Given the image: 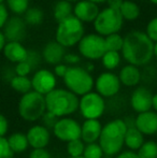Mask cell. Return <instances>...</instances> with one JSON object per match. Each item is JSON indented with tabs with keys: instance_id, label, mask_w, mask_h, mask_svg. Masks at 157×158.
<instances>
[{
	"instance_id": "6da1fadb",
	"label": "cell",
	"mask_w": 157,
	"mask_h": 158,
	"mask_svg": "<svg viewBox=\"0 0 157 158\" xmlns=\"http://www.w3.org/2000/svg\"><path fill=\"white\" fill-rule=\"evenodd\" d=\"M154 44L145 32L132 30L124 38L122 55L129 64L136 67L144 66L153 58Z\"/></svg>"
},
{
	"instance_id": "7a4b0ae2",
	"label": "cell",
	"mask_w": 157,
	"mask_h": 158,
	"mask_svg": "<svg viewBox=\"0 0 157 158\" xmlns=\"http://www.w3.org/2000/svg\"><path fill=\"white\" fill-rule=\"evenodd\" d=\"M128 129L125 119L115 118L105 123L102 127L99 145L107 156H116L125 146V135Z\"/></svg>"
},
{
	"instance_id": "3957f363",
	"label": "cell",
	"mask_w": 157,
	"mask_h": 158,
	"mask_svg": "<svg viewBox=\"0 0 157 158\" xmlns=\"http://www.w3.org/2000/svg\"><path fill=\"white\" fill-rule=\"evenodd\" d=\"M79 99L67 88H55L45 96L46 111L58 118L70 117L79 111Z\"/></svg>"
},
{
	"instance_id": "277c9868",
	"label": "cell",
	"mask_w": 157,
	"mask_h": 158,
	"mask_svg": "<svg viewBox=\"0 0 157 158\" xmlns=\"http://www.w3.org/2000/svg\"><path fill=\"white\" fill-rule=\"evenodd\" d=\"M17 112L22 119L29 123L40 121L46 112L45 96L31 90L22 95L17 106Z\"/></svg>"
},
{
	"instance_id": "5b68a950",
	"label": "cell",
	"mask_w": 157,
	"mask_h": 158,
	"mask_svg": "<svg viewBox=\"0 0 157 158\" xmlns=\"http://www.w3.org/2000/svg\"><path fill=\"white\" fill-rule=\"evenodd\" d=\"M63 80L66 88L78 97H82L93 92V88L95 87L94 77L83 67H69Z\"/></svg>"
},
{
	"instance_id": "8992f818",
	"label": "cell",
	"mask_w": 157,
	"mask_h": 158,
	"mask_svg": "<svg viewBox=\"0 0 157 158\" xmlns=\"http://www.w3.org/2000/svg\"><path fill=\"white\" fill-rule=\"evenodd\" d=\"M84 37V26L80 19L71 15L65 21L58 23L55 39L64 48H71L79 44Z\"/></svg>"
},
{
	"instance_id": "52a82bcc",
	"label": "cell",
	"mask_w": 157,
	"mask_h": 158,
	"mask_svg": "<svg viewBox=\"0 0 157 158\" xmlns=\"http://www.w3.org/2000/svg\"><path fill=\"white\" fill-rule=\"evenodd\" d=\"M123 16L119 10L111 8H105L98 14L94 22V27L96 32L102 37H108L113 33H118L123 26Z\"/></svg>"
},
{
	"instance_id": "ba28073f",
	"label": "cell",
	"mask_w": 157,
	"mask_h": 158,
	"mask_svg": "<svg viewBox=\"0 0 157 158\" xmlns=\"http://www.w3.org/2000/svg\"><path fill=\"white\" fill-rule=\"evenodd\" d=\"M105 100L98 93L90 92L79 99V112L84 119H99L105 112Z\"/></svg>"
},
{
	"instance_id": "9c48e42d",
	"label": "cell",
	"mask_w": 157,
	"mask_h": 158,
	"mask_svg": "<svg viewBox=\"0 0 157 158\" xmlns=\"http://www.w3.org/2000/svg\"><path fill=\"white\" fill-rule=\"evenodd\" d=\"M79 52L89 60H98L107 53L105 38L98 33H89L82 38L79 43Z\"/></svg>"
},
{
	"instance_id": "30bf717a",
	"label": "cell",
	"mask_w": 157,
	"mask_h": 158,
	"mask_svg": "<svg viewBox=\"0 0 157 158\" xmlns=\"http://www.w3.org/2000/svg\"><path fill=\"white\" fill-rule=\"evenodd\" d=\"M52 131L57 140L65 143L81 139V124L71 116L58 118Z\"/></svg>"
},
{
	"instance_id": "8fae6325",
	"label": "cell",
	"mask_w": 157,
	"mask_h": 158,
	"mask_svg": "<svg viewBox=\"0 0 157 158\" xmlns=\"http://www.w3.org/2000/svg\"><path fill=\"white\" fill-rule=\"evenodd\" d=\"M122 83L119 81L118 75L115 73L110 72H102L97 77L95 80V89L101 97L112 98L116 96L121 90Z\"/></svg>"
},
{
	"instance_id": "7c38bea8",
	"label": "cell",
	"mask_w": 157,
	"mask_h": 158,
	"mask_svg": "<svg viewBox=\"0 0 157 158\" xmlns=\"http://www.w3.org/2000/svg\"><path fill=\"white\" fill-rule=\"evenodd\" d=\"M32 90L46 96L56 88L57 80L54 72L48 69H40L36 71L31 77Z\"/></svg>"
},
{
	"instance_id": "4fadbf2b",
	"label": "cell",
	"mask_w": 157,
	"mask_h": 158,
	"mask_svg": "<svg viewBox=\"0 0 157 158\" xmlns=\"http://www.w3.org/2000/svg\"><path fill=\"white\" fill-rule=\"evenodd\" d=\"M153 95L149 88L144 86L137 87L130 95V106L136 113L140 114L152 110V100Z\"/></svg>"
},
{
	"instance_id": "5bb4252c",
	"label": "cell",
	"mask_w": 157,
	"mask_h": 158,
	"mask_svg": "<svg viewBox=\"0 0 157 158\" xmlns=\"http://www.w3.org/2000/svg\"><path fill=\"white\" fill-rule=\"evenodd\" d=\"M26 137L31 148H45L51 141V131L42 124H37L28 129Z\"/></svg>"
},
{
	"instance_id": "9a60e30c",
	"label": "cell",
	"mask_w": 157,
	"mask_h": 158,
	"mask_svg": "<svg viewBox=\"0 0 157 158\" xmlns=\"http://www.w3.org/2000/svg\"><path fill=\"white\" fill-rule=\"evenodd\" d=\"M134 127L144 135H157V113L151 110L137 114L134 119Z\"/></svg>"
},
{
	"instance_id": "2e32d148",
	"label": "cell",
	"mask_w": 157,
	"mask_h": 158,
	"mask_svg": "<svg viewBox=\"0 0 157 158\" xmlns=\"http://www.w3.org/2000/svg\"><path fill=\"white\" fill-rule=\"evenodd\" d=\"M26 22L19 16L8 19L4 25L3 35L9 42H21L26 35Z\"/></svg>"
},
{
	"instance_id": "e0dca14e",
	"label": "cell",
	"mask_w": 157,
	"mask_h": 158,
	"mask_svg": "<svg viewBox=\"0 0 157 158\" xmlns=\"http://www.w3.org/2000/svg\"><path fill=\"white\" fill-rule=\"evenodd\" d=\"M99 13L100 11L98 6L89 0H80L73 6V15L82 23L95 22Z\"/></svg>"
},
{
	"instance_id": "ac0fdd59",
	"label": "cell",
	"mask_w": 157,
	"mask_h": 158,
	"mask_svg": "<svg viewBox=\"0 0 157 158\" xmlns=\"http://www.w3.org/2000/svg\"><path fill=\"white\" fill-rule=\"evenodd\" d=\"M102 127L99 119H84L81 124V140L85 144L98 143Z\"/></svg>"
},
{
	"instance_id": "d6986e66",
	"label": "cell",
	"mask_w": 157,
	"mask_h": 158,
	"mask_svg": "<svg viewBox=\"0 0 157 158\" xmlns=\"http://www.w3.org/2000/svg\"><path fill=\"white\" fill-rule=\"evenodd\" d=\"M66 48H64L61 44L55 41H50L43 48L42 57L43 59L50 64L57 66L64 60L66 55Z\"/></svg>"
},
{
	"instance_id": "ffe728a7",
	"label": "cell",
	"mask_w": 157,
	"mask_h": 158,
	"mask_svg": "<svg viewBox=\"0 0 157 158\" xmlns=\"http://www.w3.org/2000/svg\"><path fill=\"white\" fill-rule=\"evenodd\" d=\"M3 55L11 63L19 64L27 59L28 51L21 42H8L3 48Z\"/></svg>"
},
{
	"instance_id": "44dd1931",
	"label": "cell",
	"mask_w": 157,
	"mask_h": 158,
	"mask_svg": "<svg viewBox=\"0 0 157 158\" xmlns=\"http://www.w3.org/2000/svg\"><path fill=\"white\" fill-rule=\"evenodd\" d=\"M118 77L122 85L127 86V87H134L140 83L141 72L138 67L128 64L121 69Z\"/></svg>"
},
{
	"instance_id": "7402d4cb",
	"label": "cell",
	"mask_w": 157,
	"mask_h": 158,
	"mask_svg": "<svg viewBox=\"0 0 157 158\" xmlns=\"http://www.w3.org/2000/svg\"><path fill=\"white\" fill-rule=\"evenodd\" d=\"M145 142L144 135L140 132L138 129L134 126H129L125 135V146L129 151L138 152V150L143 145Z\"/></svg>"
},
{
	"instance_id": "603a6c76",
	"label": "cell",
	"mask_w": 157,
	"mask_h": 158,
	"mask_svg": "<svg viewBox=\"0 0 157 158\" xmlns=\"http://www.w3.org/2000/svg\"><path fill=\"white\" fill-rule=\"evenodd\" d=\"M8 142L13 154H21L28 150V143L26 133L23 132H13L8 137Z\"/></svg>"
},
{
	"instance_id": "cb8c5ba5",
	"label": "cell",
	"mask_w": 157,
	"mask_h": 158,
	"mask_svg": "<svg viewBox=\"0 0 157 158\" xmlns=\"http://www.w3.org/2000/svg\"><path fill=\"white\" fill-rule=\"evenodd\" d=\"M72 12H73V6L71 2L67 0H59L54 6V17L58 23L71 16Z\"/></svg>"
},
{
	"instance_id": "d4e9b609",
	"label": "cell",
	"mask_w": 157,
	"mask_h": 158,
	"mask_svg": "<svg viewBox=\"0 0 157 158\" xmlns=\"http://www.w3.org/2000/svg\"><path fill=\"white\" fill-rule=\"evenodd\" d=\"M10 85L15 92L19 93L22 95H25L32 90L31 79H29L28 77L14 75L10 80Z\"/></svg>"
},
{
	"instance_id": "484cf974",
	"label": "cell",
	"mask_w": 157,
	"mask_h": 158,
	"mask_svg": "<svg viewBox=\"0 0 157 158\" xmlns=\"http://www.w3.org/2000/svg\"><path fill=\"white\" fill-rule=\"evenodd\" d=\"M119 12H121L124 19L134 21V19H138L139 15H140V8L136 2L125 0L122 4L121 9H119Z\"/></svg>"
},
{
	"instance_id": "4316f807",
	"label": "cell",
	"mask_w": 157,
	"mask_h": 158,
	"mask_svg": "<svg viewBox=\"0 0 157 158\" xmlns=\"http://www.w3.org/2000/svg\"><path fill=\"white\" fill-rule=\"evenodd\" d=\"M139 158H157V142L149 140L137 152Z\"/></svg>"
},
{
	"instance_id": "83f0119b",
	"label": "cell",
	"mask_w": 157,
	"mask_h": 158,
	"mask_svg": "<svg viewBox=\"0 0 157 158\" xmlns=\"http://www.w3.org/2000/svg\"><path fill=\"white\" fill-rule=\"evenodd\" d=\"M85 146L86 144L81 139L73 140V141L66 143V151L69 157H81L84 154Z\"/></svg>"
},
{
	"instance_id": "f1b7e54d",
	"label": "cell",
	"mask_w": 157,
	"mask_h": 158,
	"mask_svg": "<svg viewBox=\"0 0 157 158\" xmlns=\"http://www.w3.org/2000/svg\"><path fill=\"white\" fill-rule=\"evenodd\" d=\"M124 45V38L119 35L118 33H113L108 37H105V46L107 52H119L122 51Z\"/></svg>"
},
{
	"instance_id": "f546056e",
	"label": "cell",
	"mask_w": 157,
	"mask_h": 158,
	"mask_svg": "<svg viewBox=\"0 0 157 158\" xmlns=\"http://www.w3.org/2000/svg\"><path fill=\"white\" fill-rule=\"evenodd\" d=\"M102 64L107 70H114L118 67L121 63V55L118 52H110L108 51L102 58Z\"/></svg>"
},
{
	"instance_id": "4dcf8cb0",
	"label": "cell",
	"mask_w": 157,
	"mask_h": 158,
	"mask_svg": "<svg viewBox=\"0 0 157 158\" xmlns=\"http://www.w3.org/2000/svg\"><path fill=\"white\" fill-rule=\"evenodd\" d=\"M44 14L39 8H29L25 13V22L31 26H38L43 22Z\"/></svg>"
},
{
	"instance_id": "1f68e13d",
	"label": "cell",
	"mask_w": 157,
	"mask_h": 158,
	"mask_svg": "<svg viewBox=\"0 0 157 158\" xmlns=\"http://www.w3.org/2000/svg\"><path fill=\"white\" fill-rule=\"evenodd\" d=\"M6 4L15 14H24L29 9V0H6Z\"/></svg>"
},
{
	"instance_id": "d6a6232c",
	"label": "cell",
	"mask_w": 157,
	"mask_h": 158,
	"mask_svg": "<svg viewBox=\"0 0 157 158\" xmlns=\"http://www.w3.org/2000/svg\"><path fill=\"white\" fill-rule=\"evenodd\" d=\"M102 148H100L99 143H90L86 144L85 151H84V158H102L103 157Z\"/></svg>"
},
{
	"instance_id": "836d02e7",
	"label": "cell",
	"mask_w": 157,
	"mask_h": 158,
	"mask_svg": "<svg viewBox=\"0 0 157 158\" xmlns=\"http://www.w3.org/2000/svg\"><path fill=\"white\" fill-rule=\"evenodd\" d=\"M13 153L10 148L8 142V138L0 137V158H8L12 157Z\"/></svg>"
},
{
	"instance_id": "e575fe53",
	"label": "cell",
	"mask_w": 157,
	"mask_h": 158,
	"mask_svg": "<svg viewBox=\"0 0 157 158\" xmlns=\"http://www.w3.org/2000/svg\"><path fill=\"white\" fill-rule=\"evenodd\" d=\"M32 68L27 61H22V63L16 64L15 67V75H19V77H27L30 72H31Z\"/></svg>"
},
{
	"instance_id": "d590c367",
	"label": "cell",
	"mask_w": 157,
	"mask_h": 158,
	"mask_svg": "<svg viewBox=\"0 0 157 158\" xmlns=\"http://www.w3.org/2000/svg\"><path fill=\"white\" fill-rule=\"evenodd\" d=\"M145 33H147V37H149L152 41L156 43L157 42V17L151 19V21L149 22V24H147V32Z\"/></svg>"
},
{
	"instance_id": "8d00e7d4",
	"label": "cell",
	"mask_w": 157,
	"mask_h": 158,
	"mask_svg": "<svg viewBox=\"0 0 157 158\" xmlns=\"http://www.w3.org/2000/svg\"><path fill=\"white\" fill-rule=\"evenodd\" d=\"M41 121H42V125L43 126H45L46 128H48V129H53V127L55 126L56 122L58 121V117L46 111L45 114H44L43 117L41 118Z\"/></svg>"
},
{
	"instance_id": "74e56055",
	"label": "cell",
	"mask_w": 157,
	"mask_h": 158,
	"mask_svg": "<svg viewBox=\"0 0 157 158\" xmlns=\"http://www.w3.org/2000/svg\"><path fill=\"white\" fill-rule=\"evenodd\" d=\"M29 158H52V155L46 148H32L29 153Z\"/></svg>"
},
{
	"instance_id": "f35d334b",
	"label": "cell",
	"mask_w": 157,
	"mask_h": 158,
	"mask_svg": "<svg viewBox=\"0 0 157 158\" xmlns=\"http://www.w3.org/2000/svg\"><path fill=\"white\" fill-rule=\"evenodd\" d=\"M28 64L31 66L32 69L37 68L38 64L40 63V56L37 52H32V51H28V55H27V59H26Z\"/></svg>"
},
{
	"instance_id": "ab89813d",
	"label": "cell",
	"mask_w": 157,
	"mask_h": 158,
	"mask_svg": "<svg viewBox=\"0 0 157 158\" xmlns=\"http://www.w3.org/2000/svg\"><path fill=\"white\" fill-rule=\"evenodd\" d=\"M9 131V121L3 114L0 113V137H6Z\"/></svg>"
},
{
	"instance_id": "60d3db41",
	"label": "cell",
	"mask_w": 157,
	"mask_h": 158,
	"mask_svg": "<svg viewBox=\"0 0 157 158\" xmlns=\"http://www.w3.org/2000/svg\"><path fill=\"white\" fill-rule=\"evenodd\" d=\"M68 68H69V67L65 64H57V66H55V68H54V74L56 75V77H63L64 79V77H65L66 73H67V71H68Z\"/></svg>"
},
{
	"instance_id": "b9f144b4",
	"label": "cell",
	"mask_w": 157,
	"mask_h": 158,
	"mask_svg": "<svg viewBox=\"0 0 157 158\" xmlns=\"http://www.w3.org/2000/svg\"><path fill=\"white\" fill-rule=\"evenodd\" d=\"M64 60L68 64H76L81 61V57L76 54H73V53H68V54L65 55Z\"/></svg>"
},
{
	"instance_id": "7bdbcfd3",
	"label": "cell",
	"mask_w": 157,
	"mask_h": 158,
	"mask_svg": "<svg viewBox=\"0 0 157 158\" xmlns=\"http://www.w3.org/2000/svg\"><path fill=\"white\" fill-rule=\"evenodd\" d=\"M8 10L4 4H0V28L4 27V25L8 22Z\"/></svg>"
},
{
	"instance_id": "ee69618b",
	"label": "cell",
	"mask_w": 157,
	"mask_h": 158,
	"mask_svg": "<svg viewBox=\"0 0 157 158\" xmlns=\"http://www.w3.org/2000/svg\"><path fill=\"white\" fill-rule=\"evenodd\" d=\"M115 158H139V156L137 154V152L126 150V151H122L118 155H116Z\"/></svg>"
},
{
	"instance_id": "f6af8a7d",
	"label": "cell",
	"mask_w": 157,
	"mask_h": 158,
	"mask_svg": "<svg viewBox=\"0 0 157 158\" xmlns=\"http://www.w3.org/2000/svg\"><path fill=\"white\" fill-rule=\"evenodd\" d=\"M108 6L111 9H115V10H119L123 4L124 0H108Z\"/></svg>"
},
{
	"instance_id": "bcb514c9",
	"label": "cell",
	"mask_w": 157,
	"mask_h": 158,
	"mask_svg": "<svg viewBox=\"0 0 157 158\" xmlns=\"http://www.w3.org/2000/svg\"><path fill=\"white\" fill-rule=\"evenodd\" d=\"M6 37H4L3 32L0 31V52H1V51H3L4 46H6Z\"/></svg>"
},
{
	"instance_id": "7dc6e473",
	"label": "cell",
	"mask_w": 157,
	"mask_h": 158,
	"mask_svg": "<svg viewBox=\"0 0 157 158\" xmlns=\"http://www.w3.org/2000/svg\"><path fill=\"white\" fill-rule=\"evenodd\" d=\"M152 109L157 113V93L153 95V100H152Z\"/></svg>"
},
{
	"instance_id": "c3c4849f",
	"label": "cell",
	"mask_w": 157,
	"mask_h": 158,
	"mask_svg": "<svg viewBox=\"0 0 157 158\" xmlns=\"http://www.w3.org/2000/svg\"><path fill=\"white\" fill-rule=\"evenodd\" d=\"M85 69L88 71V72H92V71L94 70V66H93L92 64H87V67H85Z\"/></svg>"
},
{
	"instance_id": "681fc988",
	"label": "cell",
	"mask_w": 157,
	"mask_h": 158,
	"mask_svg": "<svg viewBox=\"0 0 157 158\" xmlns=\"http://www.w3.org/2000/svg\"><path fill=\"white\" fill-rule=\"evenodd\" d=\"M89 1L94 2V3L98 4V3H102V2H107L108 0H89Z\"/></svg>"
},
{
	"instance_id": "f907efd6",
	"label": "cell",
	"mask_w": 157,
	"mask_h": 158,
	"mask_svg": "<svg viewBox=\"0 0 157 158\" xmlns=\"http://www.w3.org/2000/svg\"><path fill=\"white\" fill-rule=\"evenodd\" d=\"M154 56H155L157 59V42L154 44Z\"/></svg>"
},
{
	"instance_id": "816d5d0a",
	"label": "cell",
	"mask_w": 157,
	"mask_h": 158,
	"mask_svg": "<svg viewBox=\"0 0 157 158\" xmlns=\"http://www.w3.org/2000/svg\"><path fill=\"white\" fill-rule=\"evenodd\" d=\"M153 4H157V0H150Z\"/></svg>"
},
{
	"instance_id": "f5cc1de1",
	"label": "cell",
	"mask_w": 157,
	"mask_h": 158,
	"mask_svg": "<svg viewBox=\"0 0 157 158\" xmlns=\"http://www.w3.org/2000/svg\"><path fill=\"white\" fill-rule=\"evenodd\" d=\"M67 1H69V2H72V1H79V0H67Z\"/></svg>"
},
{
	"instance_id": "db71d44e",
	"label": "cell",
	"mask_w": 157,
	"mask_h": 158,
	"mask_svg": "<svg viewBox=\"0 0 157 158\" xmlns=\"http://www.w3.org/2000/svg\"><path fill=\"white\" fill-rule=\"evenodd\" d=\"M68 158H84V157L81 156V157H68Z\"/></svg>"
},
{
	"instance_id": "11a10c76",
	"label": "cell",
	"mask_w": 157,
	"mask_h": 158,
	"mask_svg": "<svg viewBox=\"0 0 157 158\" xmlns=\"http://www.w3.org/2000/svg\"><path fill=\"white\" fill-rule=\"evenodd\" d=\"M3 1L4 0H0V4H3Z\"/></svg>"
},
{
	"instance_id": "9f6ffc18",
	"label": "cell",
	"mask_w": 157,
	"mask_h": 158,
	"mask_svg": "<svg viewBox=\"0 0 157 158\" xmlns=\"http://www.w3.org/2000/svg\"><path fill=\"white\" fill-rule=\"evenodd\" d=\"M8 158H14V157H13V156H12V157H8Z\"/></svg>"
}]
</instances>
